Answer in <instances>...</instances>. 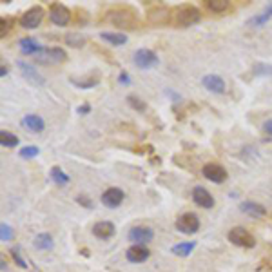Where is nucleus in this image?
I'll list each match as a JSON object with an SVG mask.
<instances>
[{
	"mask_svg": "<svg viewBox=\"0 0 272 272\" xmlns=\"http://www.w3.org/2000/svg\"><path fill=\"white\" fill-rule=\"evenodd\" d=\"M107 20L123 31L138 28V17L131 7H113L111 11L107 13Z\"/></svg>",
	"mask_w": 272,
	"mask_h": 272,
	"instance_id": "1",
	"label": "nucleus"
},
{
	"mask_svg": "<svg viewBox=\"0 0 272 272\" xmlns=\"http://www.w3.org/2000/svg\"><path fill=\"white\" fill-rule=\"evenodd\" d=\"M201 13L200 9H196V6H182L174 9V15H172V20L176 26H193V24L200 22Z\"/></svg>",
	"mask_w": 272,
	"mask_h": 272,
	"instance_id": "2",
	"label": "nucleus"
},
{
	"mask_svg": "<svg viewBox=\"0 0 272 272\" xmlns=\"http://www.w3.org/2000/svg\"><path fill=\"white\" fill-rule=\"evenodd\" d=\"M229 241L233 245H236V247H241V249H252L256 245V239L254 236L247 231V229L243 227H234L229 231L227 234Z\"/></svg>",
	"mask_w": 272,
	"mask_h": 272,
	"instance_id": "3",
	"label": "nucleus"
},
{
	"mask_svg": "<svg viewBox=\"0 0 272 272\" xmlns=\"http://www.w3.org/2000/svg\"><path fill=\"white\" fill-rule=\"evenodd\" d=\"M35 60L39 64H60V62L67 60V53L62 47H47L42 49L35 55Z\"/></svg>",
	"mask_w": 272,
	"mask_h": 272,
	"instance_id": "4",
	"label": "nucleus"
},
{
	"mask_svg": "<svg viewBox=\"0 0 272 272\" xmlns=\"http://www.w3.org/2000/svg\"><path fill=\"white\" fill-rule=\"evenodd\" d=\"M174 227H176V231H180V233L184 234H194L200 229V218L196 216V214H193V212H185V214H182L176 220Z\"/></svg>",
	"mask_w": 272,
	"mask_h": 272,
	"instance_id": "5",
	"label": "nucleus"
},
{
	"mask_svg": "<svg viewBox=\"0 0 272 272\" xmlns=\"http://www.w3.org/2000/svg\"><path fill=\"white\" fill-rule=\"evenodd\" d=\"M133 60L134 66L140 67V69H151V67H155L158 64V55L151 49H138L134 51Z\"/></svg>",
	"mask_w": 272,
	"mask_h": 272,
	"instance_id": "6",
	"label": "nucleus"
},
{
	"mask_svg": "<svg viewBox=\"0 0 272 272\" xmlns=\"http://www.w3.org/2000/svg\"><path fill=\"white\" fill-rule=\"evenodd\" d=\"M42 18H44V9L40 6H35L31 7V9H28V11L20 17V26L26 29H35L40 26Z\"/></svg>",
	"mask_w": 272,
	"mask_h": 272,
	"instance_id": "7",
	"label": "nucleus"
},
{
	"mask_svg": "<svg viewBox=\"0 0 272 272\" xmlns=\"http://www.w3.org/2000/svg\"><path fill=\"white\" fill-rule=\"evenodd\" d=\"M201 174H203L207 180L214 182V184H223V182L227 180V171H225V167L220 165V163H205V165L201 167Z\"/></svg>",
	"mask_w": 272,
	"mask_h": 272,
	"instance_id": "8",
	"label": "nucleus"
},
{
	"mask_svg": "<svg viewBox=\"0 0 272 272\" xmlns=\"http://www.w3.org/2000/svg\"><path fill=\"white\" fill-rule=\"evenodd\" d=\"M17 67L22 71V77L26 78L31 85H44L45 80H44V77L37 71V67H33L31 64H28V62H24V60H17Z\"/></svg>",
	"mask_w": 272,
	"mask_h": 272,
	"instance_id": "9",
	"label": "nucleus"
},
{
	"mask_svg": "<svg viewBox=\"0 0 272 272\" xmlns=\"http://www.w3.org/2000/svg\"><path fill=\"white\" fill-rule=\"evenodd\" d=\"M49 18L51 22L55 24V26H67L69 20H71V11L67 9L64 4H53L49 7Z\"/></svg>",
	"mask_w": 272,
	"mask_h": 272,
	"instance_id": "10",
	"label": "nucleus"
},
{
	"mask_svg": "<svg viewBox=\"0 0 272 272\" xmlns=\"http://www.w3.org/2000/svg\"><path fill=\"white\" fill-rule=\"evenodd\" d=\"M155 238V233H153V229L149 227H144V225H138V227H133L129 231V239L134 241V245H145L153 241Z\"/></svg>",
	"mask_w": 272,
	"mask_h": 272,
	"instance_id": "11",
	"label": "nucleus"
},
{
	"mask_svg": "<svg viewBox=\"0 0 272 272\" xmlns=\"http://www.w3.org/2000/svg\"><path fill=\"white\" fill-rule=\"evenodd\" d=\"M123 191L118 189V187H109L107 191H104V194H102V203L106 207H111V209H117L120 203L123 201Z\"/></svg>",
	"mask_w": 272,
	"mask_h": 272,
	"instance_id": "12",
	"label": "nucleus"
},
{
	"mask_svg": "<svg viewBox=\"0 0 272 272\" xmlns=\"http://www.w3.org/2000/svg\"><path fill=\"white\" fill-rule=\"evenodd\" d=\"M201 83L211 93H216V95L225 93V80L220 75H205V77L201 78Z\"/></svg>",
	"mask_w": 272,
	"mask_h": 272,
	"instance_id": "13",
	"label": "nucleus"
},
{
	"mask_svg": "<svg viewBox=\"0 0 272 272\" xmlns=\"http://www.w3.org/2000/svg\"><path fill=\"white\" fill-rule=\"evenodd\" d=\"M193 200L196 205L203 207V209H211L214 207V198L211 196V193L205 187H194L193 189Z\"/></svg>",
	"mask_w": 272,
	"mask_h": 272,
	"instance_id": "14",
	"label": "nucleus"
},
{
	"mask_svg": "<svg viewBox=\"0 0 272 272\" xmlns=\"http://www.w3.org/2000/svg\"><path fill=\"white\" fill-rule=\"evenodd\" d=\"M151 256V250L145 247V245H133L129 247L127 252H125V258H127L131 263H142Z\"/></svg>",
	"mask_w": 272,
	"mask_h": 272,
	"instance_id": "15",
	"label": "nucleus"
},
{
	"mask_svg": "<svg viewBox=\"0 0 272 272\" xmlns=\"http://www.w3.org/2000/svg\"><path fill=\"white\" fill-rule=\"evenodd\" d=\"M22 127H26L31 133H42L45 129V122L39 115H26L22 118Z\"/></svg>",
	"mask_w": 272,
	"mask_h": 272,
	"instance_id": "16",
	"label": "nucleus"
},
{
	"mask_svg": "<svg viewBox=\"0 0 272 272\" xmlns=\"http://www.w3.org/2000/svg\"><path fill=\"white\" fill-rule=\"evenodd\" d=\"M239 209H241V212H245V214L250 218H263L267 214L265 207L256 203V201H241V203H239Z\"/></svg>",
	"mask_w": 272,
	"mask_h": 272,
	"instance_id": "17",
	"label": "nucleus"
},
{
	"mask_svg": "<svg viewBox=\"0 0 272 272\" xmlns=\"http://www.w3.org/2000/svg\"><path fill=\"white\" fill-rule=\"evenodd\" d=\"M115 223L111 222H98L95 223V227H93V234H95L98 239H109L115 236Z\"/></svg>",
	"mask_w": 272,
	"mask_h": 272,
	"instance_id": "18",
	"label": "nucleus"
},
{
	"mask_svg": "<svg viewBox=\"0 0 272 272\" xmlns=\"http://www.w3.org/2000/svg\"><path fill=\"white\" fill-rule=\"evenodd\" d=\"M98 82H100V75L98 73H91L85 78H71V83L77 85L78 89H91L95 87Z\"/></svg>",
	"mask_w": 272,
	"mask_h": 272,
	"instance_id": "19",
	"label": "nucleus"
},
{
	"mask_svg": "<svg viewBox=\"0 0 272 272\" xmlns=\"http://www.w3.org/2000/svg\"><path fill=\"white\" fill-rule=\"evenodd\" d=\"M18 47L22 51V55H37V53L42 49L39 42L35 39H31V37H26V39L20 40V42H18Z\"/></svg>",
	"mask_w": 272,
	"mask_h": 272,
	"instance_id": "20",
	"label": "nucleus"
},
{
	"mask_svg": "<svg viewBox=\"0 0 272 272\" xmlns=\"http://www.w3.org/2000/svg\"><path fill=\"white\" fill-rule=\"evenodd\" d=\"M196 249V241H182V243H176L172 245L171 252L174 256H180V258H185V256H189L193 250Z\"/></svg>",
	"mask_w": 272,
	"mask_h": 272,
	"instance_id": "21",
	"label": "nucleus"
},
{
	"mask_svg": "<svg viewBox=\"0 0 272 272\" xmlns=\"http://www.w3.org/2000/svg\"><path fill=\"white\" fill-rule=\"evenodd\" d=\"M272 18V2L269 4V6L263 9V11L260 13V15H256L254 18H250L249 20V26H254V28H260V26H263V24H267L269 20Z\"/></svg>",
	"mask_w": 272,
	"mask_h": 272,
	"instance_id": "22",
	"label": "nucleus"
},
{
	"mask_svg": "<svg viewBox=\"0 0 272 272\" xmlns=\"http://www.w3.org/2000/svg\"><path fill=\"white\" fill-rule=\"evenodd\" d=\"M100 39L109 42L111 45H123L127 42V35L123 33H107V31H102L100 33Z\"/></svg>",
	"mask_w": 272,
	"mask_h": 272,
	"instance_id": "23",
	"label": "nucleus"
},
{
	"mask_svg": "<svg viewBox=\"0 0 272 272\" xmlns=\"http://www.w3.org/2000/svg\"><path fill=\"white\" fill-rule=\"evenodd\" d=\"M53 245H55V241L51 238V234H47V233H42L35 238V247L40 250H51L53 249Z\"/></svg>",
	"mask_w": 272,
	"mask_h": 272,
	"instance_id": "24",
	"label": "nucleus"
},
{
	"mask_svg": "<svg viewBox=\"0 0 272 272\" xmlns=\"http://www.w3.org/2000/svg\"><path fill=\"white\" fill-rule=\"evenodd\" d=\"M205 7L212 13H225L231 7V2H227V0H205Z\"/></svg>",
	"mask_w": 272,
	"mask_h": 272,
	"instance_id": "25",
	"label": "nucleus"
},
{
	"mask_svg": "<svg viewBox=\"0 0 272 272\" xmlns=\"http://www.w3.org/2000/svg\"><path fill=\"white\" fill-rule=\"evenodd\" d=\"M64 40H66V44L71 45V47H83L85 42H87V39H85L82 33H75V31L67 33L66 37H64Z\"/></svg>",
	"mask_w": 272,
	"mask_h": 272,
	"instance_id": "26",
	"label": "nucleus"
},
{
	"mask_svg": "<svg viewBox=\"0 0 272 272\" xmlns=\"http://www.w3.org/2000/svg\"><path fill=\"white\" fill-rule=\"evenodd\" d=\"M169 18V9L165 7H153V11H149V20L155 24H163Z\"/></svg>",
	"mask_w": 272,
	"mask_h": 272,
	"instance_id": "27",
	"label": "nucleus"
},
{
	"mask_svg": "<svg viewBox=\"0 0 272 272\" xmlns=\"http://www.w3.org/2000/svg\"><path fill=\"white\" fill-rule=\"evenodd\" d=\"M49 176H51V180H53V182H55L56 185H66V184H69V176H67L66 172L62 171V169H60L58 165L51 167Z\"/></svg>",
	"mask_w": 272,
	"mask_h": 272,
	"instance_id": "28",
	"label": "nucleus"
},
{
	"mask_svg": "<svg viewBox=\"0 0 272 272\" xmlns=\"http://www.w3.org/2000/svg\"><path fill=\"white\" fill-rule=\"evenodd\" d=\"M0 145L2 147H17L18 138L9 131H0Z\"/></svg>",
	"mask_w": 272,
	"mask_h": 272,
	"instance_id": "29",
	"label": "nucleus"
},
{
	"mask_svg": "<svg viewBox=\"0 0 272 272\" xmlns=\"http://www.w3.org/2000/svg\"><path fill=\"white\" fill-rule=\"evenodd\" d=\"M252 73L256 77H272V66L271 64H263V62H258L252 66Z\"/></svg>",
	"mask_w": 272,
	"mask_h": 272,
	"instance_id": "30",
	"label": "nucleus"
},
{
	"mask_svg": "<svg viewBox=\"0 0 272 272\" xmlns=\"http://www.w3.org/2000/svg\"><path fill=\"white\" fill-rule=\"evenodd\" d=\"M18 155H20V158H26V160H29V158L39 156L40 155V149L37 147V145H26V147H22V149L18 151Z\"/></svg>",
	"mask_w": 272,
	"mask_h": 272,
	"instance_id": "31",
	"label": "nucleus"
},
{
	"mask_svg": "<svg viewBox=\"0 0 272 272\" xmlns=\"http://www.w3.org/2000/svg\"><path fill=\"white\" fill-rule=\"evenodd\" d=\"M127 104L133 107V109H136V111H140V113H144L145 109H147V104H145L144 100H140L138 96H134V95L127 96Z\"/></svg>",
	"mask_w": 272,
	"mask_h": 272,
	"instance_id": "32",
	"label": "nucleus"
},
{
	"mask_svg": "<svg viewBox=\"0 0 272 272\" xmlns=\"http://www.w3.org/2000/svg\"><path fill=\"white\" fill-rule=\"evenodd\" d=\"M0 238H2V241H9V239H13V229L7 225V223H2L0 225Z\"/></svg>",
	"mask_w": 272,
	"mask_h": 272,
	"instance_id": "33",
	"label": "nucleus"
},
{
	"mask_svg": "<svg viewBox=\"0 0 272 272\" xmlns=\"http://www.w3.org/2000/svg\"><path fill=\"white\" fill-rule=\"evenodd\" d=\"M11 26H13L11 18H9V20H7L6 17L0 18V37H6V33H9V31H11Z\"/></svg>",
	"mask_w": 272,
	"mask_h": 272,
	"instance_id": "34",
	"label": "nucleus"
},
{
	"mask_svg": "<svg viewBox=\"0 0 272 272\" xmlns=\"http://www.w3.org/2000/svg\"><path fill=\"white\" fill-rule=\"evenodd\" d=\"M11 256H13V260L17 261V265H18V267H22V269H26V267H28V263H26V260H24L22 256H20V250H18V247H15V249H11Z\"/></svg>",
	"mask_w": 272,
	"mask_h": 272,
	"instance_id": "35",
	"label": "nucleus"
},
{
	"mask_svg": "<svg viewBox=\"0 0 272 272\" xmlns=\"http://www.w3.org/2000/svg\"><path fill=\"white\" fill-rule=\"evenodd\" d=\"M77 201H78V203H82V205L83 207H87V209H91V207H93V201H91V200H89V198H87V196H77Z\"/></svg>",
	"mask_w": 272,
	"mask_h": 272,
	"instance_id": "36",
	"label": "nucleus"
},
{
	"mask_svg": "<svg viewBox=\"0 0 272 272\" xmlns=\"http://www.w3.org/2000/svg\"><path fill=\"white\" fill-rule=\"evenodd\" d=\"M118 82L123 83V85H129V83H131V78H129L127 73L123 71V73H120V77H118Z\"/></svg>",
	"mask_w": 272,
	"mask_h": 272,
	"instance_id": "37",
	"label": "nucleus"
},
{
	"mask_svg": "<svg viewBox=\"0 0 272 272\" xmlns=\"http://www.w3.org/2000/svg\"><path fill=\"white\" fill-rule=\"evenodd\" d=\"M263 131H265L269 136H272V120H267V122L263 123Z\"/></svg>",
	"mask_w": 272,
	"mask_h": 272,
	"instance_id": "38",
	"label": "nucleus"
},
{
	"mask_svg": "<svg viewBox=\"0 0 272 272\" xmlns=\"http://www.w3.org/2000/svg\"><path fill=\"white\" fill-rule=\"evenodd\" d=\"M77 111H78V115H85V113H89V106H82V107H78Z\"/></svg>",
	"mask_w": 272,
	"mask_h": 272,
	"instance_id": "39",
	"label": "nucleus"
},
{
	"mask_svg": "<svg viewBox=\"0 0 272 272\" xmlns=\"http://www.w3.org/2000/svg\"><path fill=\"white\" fill-rule=\"evenodd\" d=\"M6 73H7L6 66H2V67H0V77H6Z\"/></svg>",
	"mask_w": 272,
	"mask_h": 272,
	"instance_id": "40",
	"label": "nucleus"
}]
</instances>
